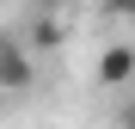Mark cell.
<instances>
[{
    "instance_id": "obj_1",
    "label": "cell",
    "mask_w": 135,
    "mask_h": 129,
    "mask_svg": "<svg viewBox=\"0 0 135 129\" xmlns=\"http://www.w3.org/2000/svg\"><path fill=\"white\" fill-rule=\"evenodd\" d=\"M31 74H37V61H31V49L18 37H0V86H31Z\"/></svg>"
},
{
    "instance_id": "obj_2",
    "label": "cell",
    "mask_w": 135,
    "mask_h": 129,
    "mask_svg": "<svg viewBox=\"0 0 135 129\" xmlns=\"http://www.w3.org/2000/svg\"><path fill=\"white\" fill-rule=\"evenodd\" d=\"M129 80H135V49L129 43H110L98 55V86H129Z\"/></svg>"
},
{
    "instance_id": "obj_3",
    "label": "cell",
    "mask_w": 135,
    "mask_h": 129,
    "mask_svg": "<svg viewBox=\"0 0 135 129\" xmlns=\"http://www.w3.org/2000/svg\"><path fill=\"white\" fill-rule=\"evenodd\" d=\"M104 6L117 12V18H135V0H104Z\"/></svg>"
},
{
    "instance_id": "obj_4",
    "label": "cell",
    "mask_w": 135,
    "mask_h": 129,
    "mask_svg": "<svg viewBox=\"0 0 135 129\" xmlns=\"http://www.w3.org/2000/svg\"><path fill=\"white\" fill-rule=\"evenodd\" d=\"M117 123H123V129H135V104H123V111H117Z\"/></svg>"
}]
</instances>
